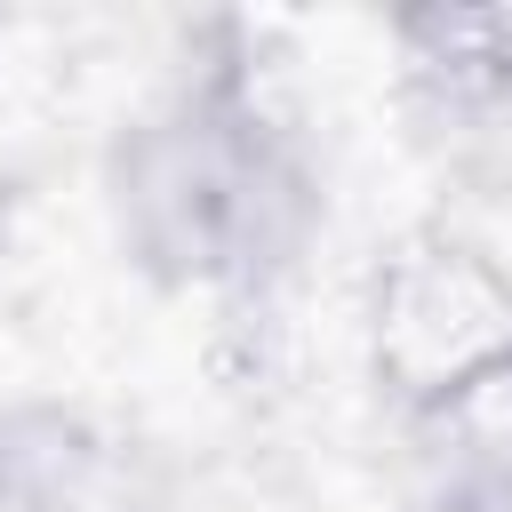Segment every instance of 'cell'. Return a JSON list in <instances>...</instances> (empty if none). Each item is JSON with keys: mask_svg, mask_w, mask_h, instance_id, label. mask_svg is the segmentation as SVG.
Returning <instances> with one entry per match:
<instances>
[{"mask_svg": "<svg viewBox=\"0 0 512 512\" xmlns=\"http://www.w3.org/2000/svg\"><path fill=\"white\" fill-rule=\"evenodd\" d=\"M368 368L408 424H448L512 376V264L448 224H416L368 280Z\"/></svg>", "mask_w": 512, "mask_h": 512, "instance_id": "cell-2", "label": "cell"}, {"mask_svg": "<svg viewBox=\"0 0 512 512\" xmlns=\"http://www.w3.org/2000/svg\"><path fill=\"white\" fill-rule=\"evenodd\" d=\"M104 216L120 256L160 288L264 296L320 232V168L232 64H208L120 120L104 144Z\"/></svg>", "mask_w": 512, "mask_h": 512, "instance_id": "cell-1", "label": "cell"}, {"mask_svg": "<svg viewBox=\"0 0 512 512\" xmlns=\"http://www.w3.org/2000/svg\"><path fill=\"white\" fill-rule=\"evenodd\" d=\"M392 40L432 112L480 128L512 112V8H416L392 24Z\"/></svg>", "mask_w": 512, "mask_h": 512, "instance_id": "cell-3", "label": "cell"}, {"mask_svg": "<svg viewBox=\"0 0 512 512\" xmlns=\"http://www.w3.org/2000/svg\"><path fill=\"white\" fill-rule=\"evenodd\" d=\"M0 240H8V176H0Z\"/></svg>", "mask_w": 512, "mask_h": 512, "instance_id": "cell-5", "label": "cell"}, {"mask_svg": "<svg viewBox=\"0 0 512 512\" xmlns=\"http://www.w3.org/2000/svg\"><path fill=\"white\" fill-rule=\"evenodd\" d=\"M432 512H512V456H456Z\"/></svg>", "mask_w": 512, "mask_h": 512, "instance_id": "cell-4", "label": "cell"}]
</instances>
